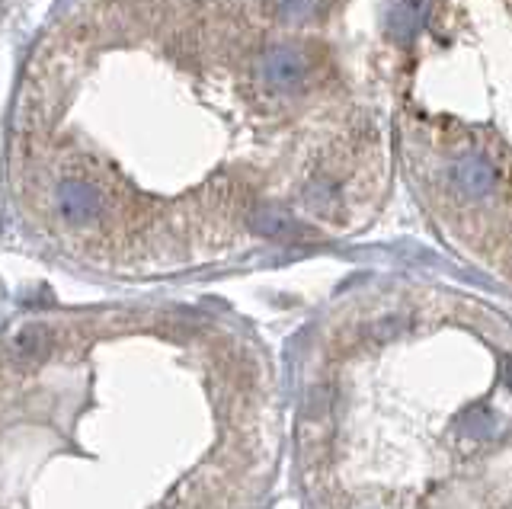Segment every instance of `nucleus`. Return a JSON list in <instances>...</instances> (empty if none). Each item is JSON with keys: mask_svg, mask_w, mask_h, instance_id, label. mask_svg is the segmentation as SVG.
Masks as SVG:
<instances>
[{"mask_svg": "<svg viewBox=\"0 0 512 509\" xmlns=\"http://www.w3.org/2000/svg\"><path fill=\"white\" fill-rule=\"evenodd\" d=\"M298 0H68L7 129L16 231L106 276H170L314 231L343 119Z\"/></svg>", "mask_w": 512, "mask_h": 509, "instance_id": "f257e3e1", "label": "nucleus"}, {"mask_svg": "<svg viewBox=\"0 0 512 509\" xmlns=\"http://www.w3.org/2000/svg\"><path fill=\"white\" fill-rule=\"evenodd\" d=\"M4 10H7V0H0V17H4Z\"/></svg>", "mask_w": 512, "mask_h": 509, "instance_id": "f03ea898", "label": "nucleus"}]
</instances>
